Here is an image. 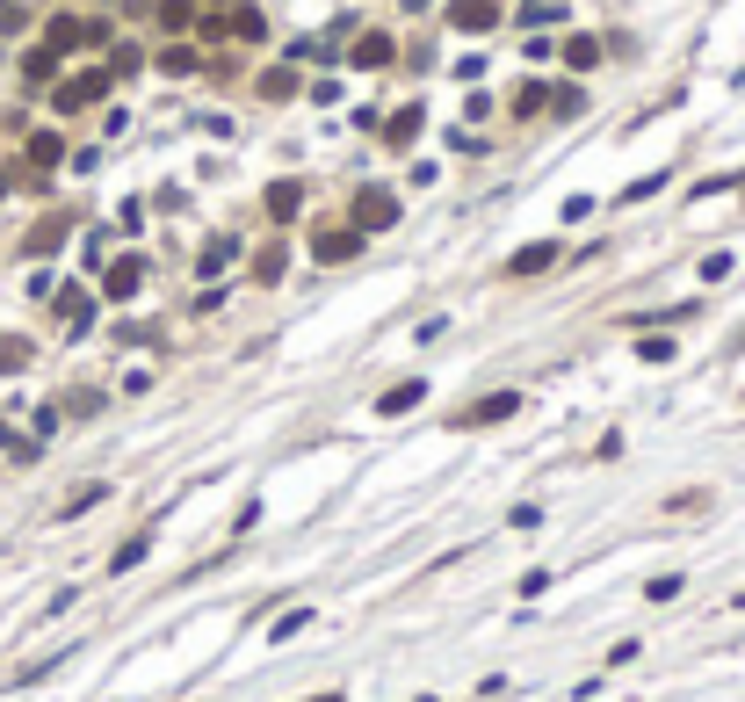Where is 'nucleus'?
<instances>
[{"label":"nucleus","mask_w":745,"mask_h":702,"mask_svg":"<svg viewBox=\"0 0 745 702\" xmlns=\"http://www.w3.org/2000/svg\"><path fill=\"white\" fill-rule=\"evenodd\" d=\"M348 225H355V232H384V225H398V196H391V189H355Z\"/></svg>","instance_id":"nucleus-1"},{"label":"nucleus","mask_w":745,"mask_h":702,"mask_svg":"<svg viewBox=\"0 0 745 702\" xmlns=\"http://www.w3.org/2000/svg\"><path fill=\"white\" fill-rule=\"evenodd\" d=\"M362 239H369V232H355L348 218H340V225H319V232H312V261H326V268H333V261H355Z\"/></svg>","instance_id":"nucleus-2"},{"label":"nucleus","mask_w":745,"mask_h":702,"mask_svg":"<svg viewBox=\"0 0 745 702\" xmlns=\"http://www.w3.org/2000/svg\"><path fill=\"white\" fill-rule=\"evenodd\" d=\"M507 8L500 0H449V29H463V37H485V29H500Z\"/></svg>","instance_id":"nucleus-3"},{"label":"nucleus","mask_w":745,"mask_h":702,"mask_svg":"<svg viewBox=\"0 0 745 702\" xmlns=\"http://www.w3.org/2000/svg\"><path fill=\"white\" fill-rule=\"evenodd\" d=\"M138 290H145V254L109 261V276H102V304H131Z\"/></svg>","instance_id":"nucleus-4"},{"label":"nucleus","mask_w":745,"mask_h":702,"mask_svg":"<svg viewBox=\"0 0 745 702\" xmlns=\"http://www.w3.org/2000/svg\"><path fill=\"white\" fill-rule=\"evenodd\" d=\"M348 66H362V73H384V66H398V44H391V29H369V37H355Z\"/></svg>","instance_id":"nucleus-5"},{"label":"nucleus","mask_w":745,"mask_h":702,"mask_svg":"<svg viewBox=\"0 0 745 702\" xmlns=\"http://www.w3.org/2000/svg\"><path fill=\"white\" fill-rule=\"evenodd\" d=\"M514 413H521L514 391H485L478 406H463V413H456V427H492V420H514Z\"/></svg>","instance_id":"nucleus-6"},{"label":"nucleus","mask_w":745,"mask_h":702,"mask_svg":"<svg viewBox=\"0 0 745 702\" xmlns=\"http://www.w3.org/2000/svg\"><path fill=\"white\" fill-rule=\"evenodd\" d=\"M557 254H565L557 239H529L521 254H507V276H514V283H529V276H543V268H550Z\"/></svg>","instance_id":"nucleus-7"},{"label":"nucleus","mask_w":745,"mask_h":702,"mask_svg":"<svg viewBox=\"0 0 745 702\" xmlns=\"http://www.w3.org/2000/svg\"><path fill=\"white\" fill-rule=\"evenodd\" d=\"M152 66H160L167 80H189V73H203V66H210V58H203L196 44H160V58H152Z\"/></svg>","instance_id":"nucleus-8"},{"label":"nucleus","mask_w":745,"mask_h":702,"mask_svg":"<svg viewBox=\"0 0 745 702\" xmlns=\"http://www.w3.org/2000/svg\"><path fill=\"white\" fill-rule=\"evenodd\" d=\"M102 87H109V73H102V66H95V73H80V80L58 87V109H87V102H102Z\"/></svg>","instance_id":"nucleus-9"},{"label":"nucleus","mask_w":745,"mask_h":702,"mask_svg":"<svg viewBox=\"0 0 745 702\" xmlns=\"http://www.w3.org/2000/svg\"><path fill=\"white\" fill-rule=\"evenodd\" d=\"M420 399H427V377H406V384H391L384 399H377V413H384V420H391V413H413Z\"/></svg>","instance_id":"nucleus-10"},{"label":"nucleus","mask_w":745,"mask_h":702,"mask_svg":"<svg viewBox=\"0 0 745 702\" xmlns=\"http://www.w3.org/2000/svg\"><path fill=\"white\" fill-rule=\"evenodd\" d=\"M261 203H268V218H275V225H290L297 210H304V189H297V181H275V189H268Z\"/></svg>","instance_id":"nucleus-11"},{"label":"nucleus","mask_w":745,"mask_h":702,"mask_svg":"<svg viewBox=\"0 0 745 702\" xmlns=\"http://www.w3.org/2000/svg\"><path fill=\"white\" fill-rule=\"evenodd\" d=\"M550 22H565V0H521L514 8V29H550Z\"/></svg>","instance_id":"nucleus-12"},{"label":"nucleus","mask_w":745,"mask_h":702,"mask_svg":"<svg viewBox=\"0 0 745 702\" xmlns=\"http://www.w3.org/2000/svg\"><path fill=\"white\" fill-rule=\"evenodd\" d=\"M565 66H572V73H594V66H601V37L572 29V37H565Z\"/></svg>","instance_id":"nucleus-13"},{"label":"nucleus","mask_w":745,"mask_h":702,"mask_svg":"<svg viewBox=\"0 0 745 702\" xmlns=\"http://www.w3.org/2000/svg\"><path fill=\"white\" fill-rule=\"evenodd\" d=\"M152 22H160L167 37H181V29H196V0H160V8H152Z\"/></svg>","instance_id":"nucleus-14"},{"label":"nucleus","mask_w":745,"mask_h":702,"mask_svg":"<svg viewBox=\"0 0 745 702\" xmlns=\"http://www.w3.org/2000/svg\"><path fill=\"white\" fill-rule=\"evenodd\" d=\"M232 261H239V239H232V232L217 239V247H203V254H196V268H203V276H225Z\"/></svg>","instance_id":"nucleus-15"},{"label":"nucleus","mask_w":745,"mask_h":702,"mask_svg":"<svg viewBox=\"0 0 745 702\" xmlns=\"http://www.w3.org/2000/svg\"><path fill=\"white\" fill-rule=\"evenodd\" d=\"M413 138H420V109H398L391 124H384V145H391V152H406Z\"/></svg>","instance_id":"nucleus-16"},{"label":"nucleus","mask_w":745,"mask_h":702,"mask_svg":"<svg viewBox=\"0 0 745 702\" xmlns=\"http://www.w3.org/2000/svg\"><path fill=\"white\" fill-rule=\"evenodd\" d=\"M225 37H246V44H254V37H268L261 8H246V0H239V15H225Z\"/></svg>","instance_id":"nucleus-17"},{"label":"nucleus","mask_w":745,"mask_h":702,"mask_svg":"<svg viewBox=\"0 0 745 702\" xmlns=\"http://www.w3.org/2000/svg\"><path fill=\"white\" fill-rule=\"evenodd\" d=\"M283 268H290V247H283V239H275V247H261V261H254L261 283H283Z\"/></svg>","instance_id":"nucleus-18"},{"label":"nucleus","mask_w":745,"mask_h":702,"mask_svg":"<svg viewBox=\"0 0 745 702\" xmlns=\"http://www.w3.org/2000/svg\"><path fill=\"white\" fill-rule=\"evenodd\" d=\"M297 630H312V608H290V616H283V623H275L268 637H275V645H290V637H297Z\"/></svg>","instance_id":"nucleus-19"},{"label":"nucleus","mask_w":745,"mask_h":702,"mask_svg":"<svg viewBox=\"0 0 745 702\" xmlns=\"http://www.w3.org/2000/svg\"><path fill=\"white\" fill-rule=\"evenodd\" d=\"M22 73H29V80H51V73H58V51H44V44H37V51L22 58Z\"/></svg>","instance_id":"nucleus-20"},{"label":"nucleus","mask_w":745,"mask_h":702,"mask_svg":"<svg viewBox=\"0 0 745 702\" xmlns=\"http://www.w3.org/2000/svg\"><path fill=\"white\" fill-rule=\"evenodd\" d=\"M261 95L268 102H290L297 95V73H261Z\"/></svg>","instance_id":"nucleus-21"},{"label":"nucleus","mask_w":745,"mask_h":702,"mask_svg":"<svg viewBox=\"0 0 745 702\" xmlns=\"http://www.w3.org/2000/svg\"><path fill=\"white\" fill-rule=\"evenodd\" d=\"M536 109H550V87H536V80H529V87L514 95V116H536Z\"/></svg>","instance_id":"nucleus-22"},{"label":"nucleus","mask_w":745,"mask_h":702,"mask_svg":"<svg viewBox=\"0 0 745 702\" xmlns=\"http://www.w3.org/2000/svg\"><path fill=\"white\" fill-rule=\"evenodd\" d=\"M145 551H152V536H131V543H123V551L109 558V572H131V565H138Z\"/></svg>","instance_id":"nucleus-23"},{"label":"nucleus","mask_w":745,"mask_h":702,"mask_svg":"<svg viewBox=\"0 0 745 702\" xmlns=\"http://www.w3.org/2000/svg\"><path fill=\"white\" fill-rule=\"evenodd\" d=\"M680 587H688V579H680V572H659V579H651V587H644V601H673Z\"/></svg>","instance_id":"nucleus-24"},{"label":"nucleus","mask_w":745,"mask_h":702,"mask_svg":"<svg viewBox=\"0 0 745 702\" xmlns=\"http://www.w3.org/2000/svg\"><path fill=\"white\" fill-rule=\"evenodd\" d=\"M102 493H109V485H80V493H73V500H66V507H58V514H66V522H73V514H87V507H95V500H102Z\"/></svg>","instance_id":"nucleus-25"},{"label":"nucleus","mask_w":745,"mask_h":702,"mask_svg":"<svg viewBox=\"0 0 745 702\" xmlns=\"http://www.w3.org/2000/svg\"><path fill=\"white\" fill-rule=\"evenodd\" d=\"M666 181H673V174H644V181H630V189H623V203H644V196H659Z\"/></svg>","instance_id":"nucleus-26"},{"label":"nucleus","mask_w":745,"mask_h":702,"mask_svg":"<svg viewBox=\"0 0 745 702\" xmlns=\"http://www.w3.org/2000/svg\"><path fill=\"white\" fill-rule=\"evenodd\" d=\"M29 160L51 167V160H58V131H37V138H29Z\"/></svg>","instance_id":"nucleus-27"},{"label":"nucleus","mask_w":745,"mask_h":702,"mask_svg":"<svg viewBox=\"0 0 745 702\" xmlns=\"http://www.w3.org/2000/svg\"><path fill=\"white\" fill-rule=\"evenodd\" d=\"M550 109H557V116H579V109H586V95H579V87H557Z\"/></svg>","instance_id":"nucleus-28"},{"label":"nucleus","mask_w":745,"mask_h":702,"mask_svg":"<svg viewBox=\"0 0 745 702\" xmlns=\"http://www.w3.org/2000/svg\"><path fill=\"white\" fill-rule=\"evenodd\" d=\"M637 355H644V362H673L680 348H673V341H659V333H651V341H637Z\"/></svg>","instance_id":"nucleus-29"},{"label":"nucleus","mask_w":745,"mask_h":702,"mask_svg":"<svg viewBox=\"0 0 745 702\" xmlns=\"http://www.w3.org/2000/svg\"><path fill=\"white\" fill-rule=\"evenodd\" d=\"M507 529H521V536L543 529V507H514V514H507Z\"/></svg>","instance_id":"nucleus-30"},{"label":"nucleus","mask_w":745,"mask_h":702,"mask_svg":"<svg viewBox=\"0 0 745 702\" xmlns=\"http://www.w3.org/2000/svg\"><path fill=\"white\" fill-rule=\"evenodd\" d=\"M312 702H348V695H312Z\"/></svg>","instance_id":"nucleus-31"},{"label":"nucleus","mask_w":745,"mask_h":702,"mask_svg":"<svg viewBox=\"0 0 745 702\" xmlns=\"http://www.w3.org/2000/svg\"><path fill=\"white\" fill-rule=\"evenodd\" d=\"M210 8H217V0H210ZM225 8H239V0H225Z\"/></svg>","instance_id":"nucleus-32"},{"label":"nucleus","mask_w":745,"mask_h":702,"mask_svg":"<svg viewBox=\"0 0 745 702\" xmlns=\"http://www.w3.org/2000/svg\"><path fill=\"white\" fill-rule=\"evenodd\" d=\"M0 189H8V174H0Z\"/></svg>","instance_id":"nucleus-33"},{"label":"nucleus","mask_w":745,"mask_h":702,"mask_svg":"<svg viewBox=\"0 0 745 702\" xmlns=\"http://www.w3.org/2000/svg\"><path fill=\"white\" fill-rule=\"evenodd\" d=\"M738 608H745V594H738Z\"/></svg>","instance_id":"nucleus-34"}]
</instances>
